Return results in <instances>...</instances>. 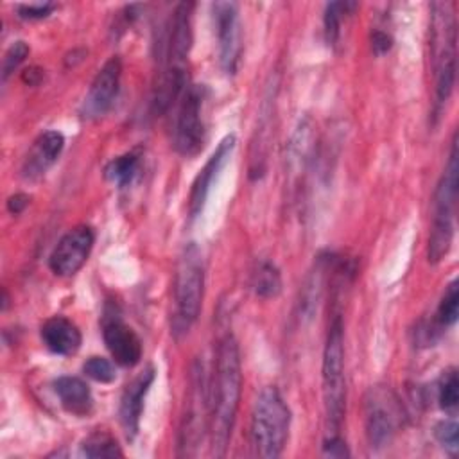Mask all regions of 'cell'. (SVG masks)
I'll return each instance as SVG.
<instances>
[{
	"label": "cell",
	"instance_id": "obj_27",
	"mask_svg": "<svg viewBox=\"0 0 459 459\" xmlns=\"http://www.w3.org/2000/svg\"><path fill=\"white\" fill-rule=\"evenodd\" d=\"M323 452H325V455H330V457H346V455H350V452L346 448V443L341 439L339 434H332L330 437H326V441L323 445Z\"/></svg>",
	"mask_w": 459,
	"mask_h": 459
},
{
	"label": "cell",
	"instance_id": "obj_14",
	"mask_svg": "<svg viewBox=\"0 0 459 459\" xmlns=\"http://www.w3.org/2000/svg\"><path fill=\"white\" fill-rule=\"evenodd\" d=\"M65 147V138L59 131H45L41 133L32 147L29 149L23 165H22V176L25 179H38L41 178L59 158L61 151Z\"/></svg>",
	"mask_w": 459,
	"mask_h": 459
},
{
	"label": "cell",
	"instance_id": "obj_19",
	"mask_svg": "<svg viewBox=\"0 0 459 459\" xmlns=\"http://www.w3.org/2000/svg\"><path fill=\"white\" fill-rule=\"evenodd\" d=\"M81 450L86 457H120L122 455V450L117 445L115 437L109 436L108 432H100V430L88 436L82 441Z\"/></svg>",
	"mask_w": 459,
	"mask_h": 459
},
{
	"label": "cell",
	"instance_id": "obj_5",
	"mask_svg": "<svg viewBox=\"0 0 459 459\" xmlns=\"http://www.w3.org/2000/svg\"><path fill=\"white\" fill-rule=\"evenodd\" d=\"M457 145L452 142L448 163L439 179L434 195V219L429 235V249L427 256L430 264H437L448 253L452 238H454V213H455V199H457Z\"/></svg>",
	"mask_w": 459,
	"mask_h": 459
},
{
	"label": "cell",
	"instance_id": "obj_25",
	"mask_svg": "<svg viewBox=\"0 0 459 459\" xmlns=\"http://www.w3.org/2000/svg\"><path fill=\"white\" fill-rule=\"evenodd\" d=\"M29 56V47H27V43H23V41H16V43H13L9 48H7V52H5V56H4V65H2V79L5 81L23 61H25V57Z\"/></svg>",
	"mask_w": 459,
	"mask_h": 459
},
{
	"label": "cell",
	"instance_id": "obj_29",
	"mask_svg": "<svg viewBox=\"0 0 459 459\" xmlns=\"http://www.w3.org/2000/svg\"><path fill=\"white\" fill-rule=\"evenodd\" d=\"M29 204V197L25 194H14L7 199V210L14 215L22 213L25 210V206Z\"/></svg>",
	"mask_w": 459,
	"mask_h": 459
},
{
	"label": "cell",
	"instance_id": "obj_2",
	"mask_svg": "<svg viewBox=\"0 0 459 459\" xmlns=\"http://www.w3.org/2000/svg\"><path fill=\"white\" fill-rule=\"evenodd\" d=\"M290 427V411L276 387H265L251 411V445L258 457H280Z\"/></svg>",
	"mask_w": 459,
	"mask_h": 459
},
{
	"label": "cell",
	"instance_id": "obj_9",
	"mask_svg": "<svg viewBox=\"0 0 459 459\" xmlns=\"http://www.w3.org/2000/svg\"><path fill=\"white\" fill-rule=\"evenodd\" d=\"M213 23L219 43V63L226 74H235L240 61V23L238 11L233 2H215Z\"/></svg>",
	"mask_w": 459,
	"mask_h": 459
},
{
	"label": "cell",
	"instance_id": "obj_13",
	"mask_svg": "<svg viewBox=\"0 0 459 459\" xmlns=\"http://www.w3.org/2000/svg\"><path fill=\"white\" fill-rule=\"evenodd\" d=\"M152 380H154V369L147 368L136 378H133L122 393L118 416H120V425H122L127 439H133L138 434L140 416H142V409H143V398H145Z\"/></svg>",
	"mask_w": 459,
	"mask_h": 459
},
{
	"label": "cell",
	"instance_id": "obj_6",
	"mask_svg": "<svg viewBox=\"0 0 459 459\" xmlns=\"http://www.w3.org/2000/svg\"><path fill=\"white\" fill-rule=\"evenodd\" d=\"M366 436L371 446L382 448L391 443L402 423V407L385 387H371L364 400Z\"/></svg>",
	"mask_w": 459,
	"mask_h": 459
},
{
	"label": "cell",
	"instance_id": "obj_7",
	"mask_svg": "<svg viewBox=\"0 0 459 459\" xmlns=\"http://www.w3.org/2000/svg\"><path fill=\"white\" fill-rule=\"evenodd\" d=\"M204 99L206 88L197 84L188 86L181 97L174 127V147L183 156H194L203 147Z\"/></svg>",
	"mask_w": 459,
	"mask_h": 459
},
{
	"label": "cell",
	"instance_id": "obj_12",
	"mask_svg": "<svg viewBox=\"0 0 459 459\" xmlns=\"http://www.w3.org/2000/svg\"><path fill=\"white\" fill-rule=\"evenodd\" d=\"M235 147V136L233 134H228L224 136L217 149L212 152V156L208 158V161L204 163V167L199 170V174L195 176L194 183H192V190H190V195H188V213L192 219H195L201 212H203V206L206 203V197H208V192H210V186L213 183V179L217 178L219 170L226 165V161L230 160L231 156V151Z\"/></svg>",
	"mask_w": 459,
	"mask_h": 459
},
{
	"label": "cell",
	"instance_id": "obj_22",
	"mask_svg": "<svg viewBox=\"0 0 459 459\" xmlns=\"http://www.w3.org/2000/svg\"><path fill=\"white\" fill-rule=\"evenodd\" d=\"M457 314H459V287H457V281H452L446 287V290L437 305L436 321L441 326H450L455 323Z\"/></svg>",
	"mask_w": 459,
	"mask_h": 459
},
{
	"label": "cell",
	"instance_id": "obj_10",
	"mask_svg": "<svg viewBox=\"0 0 459 459\" xmlns=\"http://www.w3.org/2000/svg\"><path fill=\"white\" fill-rule=\"evenodd\" d=\"M102 337L108 351L118 366L133 368L142 359V341L136 332L127 326L120 316L113 310L106 308L102 319Z\"/></svg>",
	"mask_w": 459,
	"mask_h": 459
},
{
	"label": "cell",
	"instance_id": "obj_18",
	"mask_svg": "<svg viewBox=\"0 0 459 459\" xmlns=\"http://www.w3.org/2000/svg\"><path fill=\"white\" fill-rule=\"evenodd\" d=\"M138 169H140V156L131 151V152L113 158L106 165L104 174L111 183H115L117 186L122 188V186H127L136 178Z\"/></svg>",
	"mask_w": 459,
	"mask_h": 459
},
{
	"label": "cell",
	"instance_id": "obj_16",
	"mask_svg": "<svg viewBox=\"0 0 459 459\" xmlns=\"http://www.w3.org/2000/svg\"><path fill=\"white\" fill-rule=\"evenodd\" d=\"M54 391L68 412L75 416H86L91 411L93 398L84 380L77 377H59L54 382Z\"/></svg>",
	"mask_w": 459,
	"mask_h": 459
},
{
	"label": "cell",
	"instance_id": "obj_15",
	"mask_svg": "<svg viewBox=\"0 0 459 459\" xmlns=\"http://www.w3.org/2000/svg\"><path fill=\"white\" fill-rule=\"evenodd\" d=\"M41 341L52 353L72 355L81 346V332L70 319L54 316L43 323Z\"/></svg>",
	"mask_w": 459,
	"mask_h": 459
},
{
	"label": "cell",
	"instance_id": "obj_20",
	"mask_svg": "<svg viewBox=\"0 0 459 459\" xmlns=\"http://www.w3.org/2000/svg\"><path fill=\"white\" fill-rule=\"evenodd\" d=\"M357 4L353 2H333L326 5L325 11V36L330 45H335L341 34V22L344 14H350Z\"/></svg>",
	"mask_w": 459,
	"mask_h": 459
},
{
	"label": "cell",
	"instance_id": "obj_26",
	"mask_svg": "<svg viewBox=\"0 0 459 459\" xmlns=\"http://www.w3.org/2000/svg\"><path fill=\"white\" fill-rule=\"evenodd\" d=\"M54 9V4H22L18 5V14L27 20H41L47 18Z\"/></svg>",
	"mask_w": 459,
	"mask_h": 459
},
{
	"label": "cell",
	"instance_id": "obj_24",
	"mask_svg": "<svg viewBox=\"0 0 459 459\" xmlns=\"http://www.w3.org/2000/svg\"><path fill=\"white\" fill-rule=\"evenodd\" d=\"M437 441L441 443V446L445 450H448L450 454H455L457 448H459V427H457V421L455 420H445V421H439L436 425V430H434Z\"/></svg>",
	"mask_w": 459,
	"mask_h": 459
},
{
	"label": "cell",
	"instance_id": "obj_23",
	"mask_svg": "<svg viewBox=\"0 0 459 459\" xmlns=\"http://www.w3.org/2000/svg\"><path fill=\"white\" fill-rule=\"evenodd\" d=\"M82 371H84L86 377H90L91 380L100 382V384H108V382H111L115 378V368L104 357H90L84 362Z\"/></svg>",
	"mask_w": 459,
	"mask_h": 459
},
{
	"label": "cell",
	"instance_id": "obj_1",
	"mask_svg": "<svg viewBox=\"0 0 459 459\" xmlns=\"http://www.w3.org/2000/svg\"><path fill=\"white\" fill-rule=\"evenodd\" d=\"M240 393L242 369L238 344L233 339V335H224L217 344L208 414L210 448L212 454L217 457L224 455L230 445L237 420Z\"/></svg>",
	"mask_w": 459,
	"mask_h": 459
},
{
	"label": "cell",
	"instance_id": "obj_4",
	"mask_svg": "<svg viewBox=\"0 0 459 459\" xmlns=\"http://www.w3.org/2000/svg\"><path fill=\"white\" fill-rule=\"evenodd\" d=\"M323 402L332 434H337L344 420L346 409V380H344V337L341 317L330 323L323 350Z\"/></svg>",
	"mask_w": 459,
	"mask_h": 459
},
{
	"label": "cell",
	"instance_id": "obj_11",
	"mask_svg": "<svg viewBox=\"0 0 459 459\" xmlns=\"http://www.w3.org/2000/svg\"><path fill=\"white\" fill-rule=\"evenodd\" d=\"M122 63L118 56L109 57L97 72L82 102V115L88 118L102 117L115 102L120 88Z\"/></svg>",
	"mask_w": 459,
	"mask_h": 459
},
{
	"label": "cell",
	"instance_id": "obj_3",
	"mask_svg": "<svg viewBox=\"0 0 459 459\" xmlns=\"http://www.w3.org/2000/svg\"><path fill=\"white\" fill-rule=\"evenodd\" d=\"M204 296V264L199 247L190 242L183 247L174 276V332H188L195 323Z\"/></svg>",
	"mask_w": 459,
	"mask_h": 459
},
{
	"label": "cell",
	"instance_id": "obj_8",
	"mask_svg": "<svg viewBox=\"0 0 459 459\" xmlns=\"http://www.w3.org/2000/svg\"><path fill=\"white\" fill-rule=\"evenodd\" d=\"M95 242V233L90 226H75L61 237L50 253L48 265L57 276L75 274L90 256Z\"/></svg>",
	"mask_w": 459,
	"mask_h": 459
},
{
	"label": "cell",
	"instance_id": "obj_17",
	"mask_svg": "<svg viewBox=\"0 0 459 459\" xmlns=\"http://www.w3.org/2000/svg\"><path fill=\"white\" fill-rule=\"evenodd\" d=\"M251 287L260 298H274L281 290V274L269 260H260L251 274Z\"/></svg>",
	"mask_w": 459,
	"mask_h": 459
},
{
	"label": "cell",
	"instance_id": "obj_21",
	"mask_svg": "<svg viewBox=\"0 0 459 459\" xmlns=\"http://www.w3.org/2000/svg\"><path fill=\"white\" fill-rule=\"evenodd\" d=\"M437 402H439V407L445 411L455 409L459 402V378L454 368L443 371L437 382Z\"/></svg>",
	"mask_w": 459,
	"mask_h": 459
},
{
	"label": "cell",
	"instance_id": "obj_28",
	"mask_svg": "<svg viewBox=\"0 0 459 459\" xmlns=\"http://www.w3.org/2000/svg\"><path fill=\"white\" fill-rule=\"evenodd\" d=\"M391 45H393V39H391L389 34H385V32H382V30H375V32L371 34V47H373L375 54L380 56V54L389 52Z\"/></svg>",
	"mask_w": 459,
	"mask_h": 459
}]
</instances>
